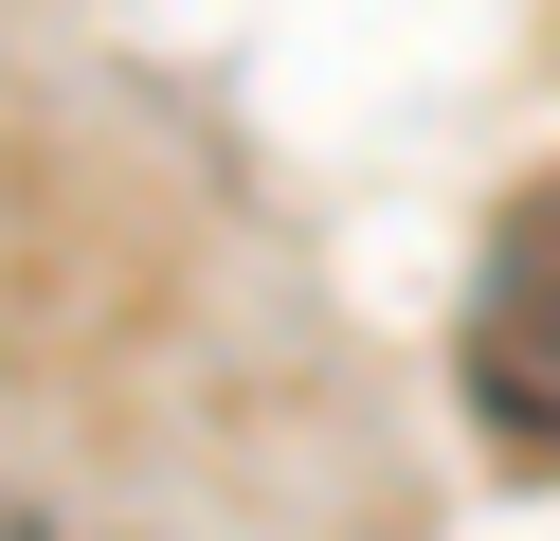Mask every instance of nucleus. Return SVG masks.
Listing matches in <instances>:
<instances>
[{
    "instance_id": "nucleus-1",
    "label": "nucleus",
    "mask_w": 560,
    "mask_h": 541,
    "mask_svg": "<svg viewBox=\"0 0 560 541\" xmlns=\"http://www.w3.org/2000/svg\"><path fill=\"white\" fill-rule=\"evenodd\" d=\"M470 415L488 433H560V163L488 216V271H470Z\"/></svg>"
}]
</instances>
